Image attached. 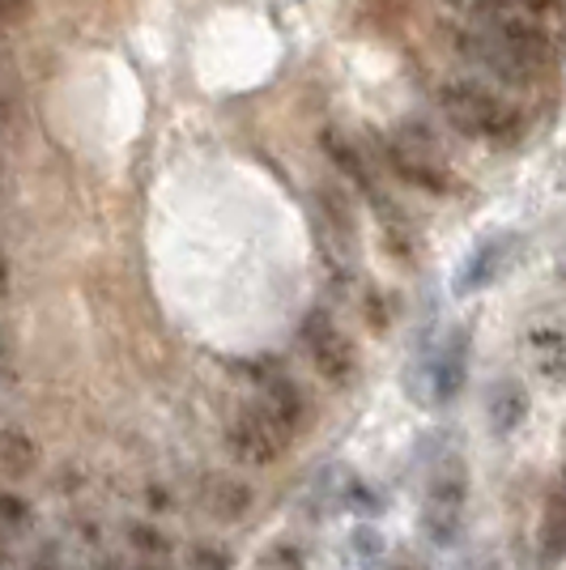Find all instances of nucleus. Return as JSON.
I'll return each instance as SVG.
<instances>
[{"label": "nucleus", "mask_w": 566, "mask_h": 570, "mask_svg": "<svg viewBox=\"0 0 566 570\" xmlns=\"http://www.w3.org/2000/svg\"><path fill=\"white\" fill-rule=\"evenodd\" d=\"M439 111L448 116V124L465 137H477L486 145H511L524 141V119L511 102H502L498 95H490L477 81H448L439 90Z\"/></svg>", "instance_id": "1"}, {"label": "nucleus", "mask_w": 566, "mask_h": 570, "mask_svg": "<svg viewBox=\"0 0 566 570\" xmlns=\"http://www.w3.org/2000/svg\"><path fill=\"white\" fill-rule=\"evenodd\" d=\"M465 502H469V469H465V460H443L430 473L422 502V532L435 546H451L460 537Z\"/></svg>", "instance_id": "2"}, {"label": "nucleus", "mask_w": 566, "mask_h": 570, "mask_svg": "<svg viewBox=\"0 0 566 570\" xmlns=\"http://www.w3.org/2000/svg\"><path fill=\"white\" fill-rule=\"evenodd\" d=\"M451 48L460 51L465 60H472V65H481L486 72L511 81V86H533L545 72L537 60H528L519 48H511V43H507L498 30H490V26H477V22L456 26V30H451Z\"/></svg>", "instance_id": "3"}, {"label": "nucleus", "mask_w": 566, "mask_h": 570, "mask_svg": "<svg viewBox=\"0 0 566 570\" xmlns=\"http://www.w3.org/2000/svg\"><path fill=\"white\" fill-rule=\"evenodd\" d=\"M290 434H294V430L285 426L282 417L264 401L238 409L235 417H231V430H226L231 452H235L243 464H252V469H264V464L282 460L285 448H290Z\"/></svg>", "instance_id": "4"}, {"label": "nucleus", "mask_w": 566, "mask_h": 570, "mask_svg": "<svg viewBox=\"0 0 566 570\" xmlns=\"http://www.w3.org/2000/svg\"><path fill=\"white\" fill-rule=\"evenodd\" d=\"M383 154H388V167L397 179L404 184H413V188L430 191V196H448L451 191V170L448 163L435 154V145L422 141L413 128L409 132H397L392 141L383 145Z\"/></svg>", "instance_id": "5"}, {"label": "nucleus", "mask_w": 566, "mask_h": 570, "mask_svg": "<svg viewBox=\"0 0 566 570\" xmlns=\"http://www.w3.org/2000/svg\"><path fill=\"white\" fill-rule=\"evenodd\" d=\"M303 345H308V354H311V362H315V371H320V375H324L329 383H336V387H345V383L358 375L354 345L345 341V333L332 324L324 311L308 315V324H303Z\"/></svg>", "instance_id": "6"}, {"label": "nucleus", "mask_w": 566, "mask_h": 570, "mask_svg": "<svg viewBox=\"0 0 566 570\" xmlns=\"http://www.w3.org/2000/svg\"><path fill=\"white\" fill-rule=\"evenodd\" d=\"M456 9L481 26H545L558 30L563 4L558 0H456Z\"/></svg>", "instance_id": "7"}, {"label": "nucleus", "mask_w": 566, "mask_h": 570, "mask_svg": "<svg viewBox=\"0 0 566 570\" xmlns=\"http://www.w3.org/2000/svg\"><path fill=\"white\" fill-rule=\"evenodd\" d=\"M511 247H516V235H495V238H486V243H477L469 261L460 264V273H456V282H451V294H456V298H465V294L486 289V285L495 282L498 273L507 268Z\"/></svg>", "instance_id": "8"}, {"label": "nucleus", "mask_w": 566, "mask_h": 570, "mask_svg": "<svg viewBox=\"0 0 566 570\" xmlns=\"http://www.w3.org/2000/svg\"><path fill=\"white\" fill-rule=\"evenodd\" d=\"M524 357L545 383L566 380V328L558 324H537L524 333Z\"/></svg>", "instance_id": "9"}, {"label": "nucleus", "mask_w": 566, "mask_h": 570, "mask_svg": "<svg viewBox=\"0 0 566 570\" xmlns=\"http://www.w3.org/2000/svg\"><path fill=\"white\" fill-rule=\"evenodd\" d=\"M465 375H469V336L451 333L448 345L430 357V392H435V401H456L460 387H465Z\"/></svg>", "instance_id": "10"}, {"label": "nucleus", "mask_w": 566, "mask_h": 570, "mask_svg": "<svg viewBox=\"0 0 566 570\" xmlns=\"http://www.w3.org/2000/svg\"><path fill=\"white\" fill-rule=\"evenodd\" d=\"M320 149H324V158H329L332 167L341 170L345 179H354L362 191H375V179H371V167H367V158H362V149L354 145V137H345V132H336L329 128L324 137H320Z\"/></svg>", "instance_id": "11"}, {"label": "nucleus", "mask_w": 566, "mask_h": 570, "mask_svg": "<svg viewBox=\"0 0 566 570\" xmlns=\"http://www.w3.org/2000/svg\"><path fill=\"white\" fill-rule=\"evenodd\" d=\"M486 413H490V430H495V434H511V430H519L524 417H528V392H524L516 380L495 383V387H490V401H486Z\"/></svg>", "instance_id": "12"}, {"label": "nucleus", "mask_w": 566, "mask_h": 570, "mask_svg": "<svg viewBox=\"0 0 566 570\" xmlns=\"http://www.w3.org/2000/svg\"><path fill=\"white\" fill-rule=\"evenodd\" d=\"M264 404H269L290 430H299L308 422V396L299 392V383L285 380V375H269V380H264Z\"/></svg>", "instance_id": "13"}, {"label": "nucleus", "mask_w": 566, "mask_h": 570, "mask_svg": "<svg viewBox=\"0 0 566 570\" xmlns=\"http://www.w3.org/2000/svg\"><path fill=\"white\" fill-rule=\"evenodd\" d=\"M205 507L217 520H243V511H252V490L243 481H231V476H217L205 490Z\"/></svg>", "instance_id": "14"}, {"label": "nucleus", "mask_w": 566, "mask_h": 570, "mask_svg": "<svg viewBox=\"0 0 566 570\" xmlns=\"http://www.w3.org/2000/svg\"><path fill=\"white\" fill-rule=\"evenodd\" d=\"M39 464V448L30 443V434L18 426H0V469L13 476H26Z\"/></svg>", "instance_id": "15"}, {"label": "nucleus", "mask_w": 566, "mask_h": 570, "mask_svg": "<svg viewBox=\"0 0 566 570\" xmlns=\"http://www.w3.org/2000/svg\"><path fill=\"white\" fill-rule=\"evenodd\" d=\"M269 570H308V567H303V553L299 549H277Z\"/></svg>", "instance_id": "16"}, {"label": "nucleus", "mask_w": 566, "mask_h": 570, "mask_svg": "<svg viewBox=\"0 0 566 570\" xmlns=\"http://www.w3.org/2000/svg\"><path fill=\"white\" fill-rule=\"evenodd\" d=\"M0 520H4V523H22L26 520V507L18 499H9V494H0Z\"/></svg>", "instance_id": "17"}, {"label": "nucleus", "mask_w": 566, "mask_h": 570, "mask_svg": "<svg viewBox=\"0 0 566 570\" xmlns=\"http://www.w3.org/2000/svg\"><path fill=\"white\" fill-rule=\"evenodd\" d=\"M30 13V0H0V22H18Z\"/></svg>", "instance_id": "18"}, {"label": "nucleus", "mask_w": 566, "mask_h": 570, "mask_svg": "<svg viewBox=\"0 0 566 570\" xmlns=\"http://www.w3.org/2000/svg\"><path fill=\"white\" fill-rule=\"evenodd\" d=\"M9 294V261H4V247H0V298Z\"/></svg>", "instance_id": "19"}, {"label": "nucleus", "mask_w": 566, "mask_h": 570, "mask_svg": "<svg viewBox=\"0 0 566 570\" xmlns=\"http://www.w3.org/2000/svg\"><path fill=\"white\" fill-rule=\"evenodd\" d=\"M9 124H13V107H9V102H4V95H0V132H4Z\"/></svg>", "instance_id": "20"}, {"label": "nucleus", "mask_w": 566, "mask_h": 570, "mask_svg": "<svg viewBox=\"0 0 566 570\" xmlns=\"http://www.w3.org/2000/svg\"><path fill=\"white\" fill-rule=\"evenodd\" d=\"M0 354H4V336H0Z\"/></svg>", "instance_id": "21"}, {"label": "nucleus", "mask_w": 566, "mask_h": 570, "mask_svg": "<svg viewBox=\"0 0 566 570\" xmlns=\"http://www.w3.org/2000/svg\"><path fill=\"white\" fill-rule=\"evenodd\" d=\"M0 69H4V51H0Z\"/></svg>", "instance_id": "22"}, {"label": "nucleus", "mask_w": 566, "mask_h": 570, "mask_svg": "<svg viewBox=\"0 0 566 570\" xmlns=\"http://www.w3.org/2000/svg\"><path fill=\"white\" fill-rule=\"evenodd\" d=\"M0 179H4V163H0Z\"/></svg>", "instance_id": "23"}, {"label": "nucleus", "mask_w": 566, "mask_h": 570, "mask_svg": "<svg viewBox=\"0 0 566 570\" xmlns=\"http://www.w3.org/2000/svg\"><path fill=\"white\" fill-rule=\"evenodd\" d=\"M397 570H418V567H397Z\"/></svg>", "instance_id": "24"}]
</instances>
